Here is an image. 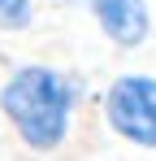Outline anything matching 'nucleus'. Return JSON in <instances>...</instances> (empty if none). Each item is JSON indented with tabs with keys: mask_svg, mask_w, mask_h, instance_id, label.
Masks as SVG:
<instances>
[{
	"mask_svg": "<svg viewBox=\"0 0 156 161\" xmlns=\"http://www.w3.org/2000/svg\"><path fill=\"white\" fill-rule=\"evenodd\" d=\"M82 87L56 65H18L0 83V113L30 153H56L74 126Z\"/></svg>",
	"mask_w": 156,
	"mask_h": 161,
	"instance_id": "nucleus-1",
	"label": "nucleus"
},
{
	"mask_svg": "<svg viewBox=\"0 0 156 161\" xmlns=\"http://www.w3.org/2000/svg\"><path fill=\"white\" fill-rule=\"evenodd\" d=\"M100 109L117 139L156 153V74H117L100 96Z\"/></svg>",
	"mask_w": 156,
	"mask_h": 161,
	"instance_id": "nucleus-2",
	"label": "nucleus"
},
{
	"mask_svg": "<svg viewBox=\"0 0 156 161\" xmlns=\"http://www.w3.org/2000/svg\"><path fill=\"white\" fill-rule=\"evenodd\" d=\"M96 26L104 31L108 44L117 48H139L152 35V9L148 0H87Z\"/></svg>",
	"mask_w": 156,
	"mask_h": 161,
	"instance_id": "nucleus-3",
	"label": "nucleus"
},
{
	"mask_svg": "<svg viewBox=\"0 0 156 161\" xmlns=\"http://www.w3.org/2000/svg\"><path fill=\"white\" fill-rule=\"evenodd\" d=\"M35 22V0H0V31L18 35V31H30Z\"/></svg>",
	"mask_w": 156,
	"mask_h": 161,
	"instance_id": "nucleus-4",
	"label": "nucleus"
}]
</instances>
